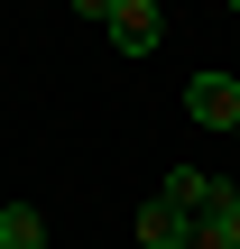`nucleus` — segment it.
Segmentation results:
<instances>
[{
  "mask_svg": "<svg viewBox=\"0 0 240 249\" xmlns=\"http://www.w3.org/2000/svg\"><path fill=\"white\" fill-rule=\"evenodd\" d=\"M185 120L194 129H240V74H194L185 83Z\"/></svg>",
  "mask_w": 240,
  "mask_h": 249,
  "instance_id": "1",
  "label": "nucleus"
},
{
  "mask_svg": "<svg viewBox=\"0 0 240 249\" xmlns=\"http://www.w3.org/2000/svg\"><path fill=\"white\" fill-rule=\"evenodd\" d=\"M111 46H120V55H157V46H166V9H157V0H120V9H111Z\"/></svg>",
  "mask_w": 240,
  "mask_h": 249,
  "instance_id": "2",
  "label": "nucleus"
},
{
  "mask_svg": "<svg viewBox=\"0 0 240 249\" xmlns=\"http://www.w3.org/2000/svg\"><path fill=\"white\" fill-rule=\"evenodd\" d=\"M157 194H166L176 213H194V222H203V213H222V194H231V185H222V176H203V166H166V176H157Z\"/></svg>",
  "mask_w": 240,
  "mask_h": 249,
  "instance_id": "3",
  "label": "nucleus"
},
{
  "mask_svg": "<svg viewBox=\"0 0 240 249\" xmlns=\"http://www.w3.org/2000/svg\"><path fill=\"white\" fill-rule=\"evenodd\" d=\"M185 231H194V213H176L166 194L139 203V249H185Z\"/></svg>",
  "mask_w": 240,
  "mask_h": 249,
  "instance_id": "4",
  "label": "nucleus"
},
{
  "mask_svg": "<svg viewBox=\"0 0 240 249\" xmlns=\"http://www.w3.org/2000/svg\"><path fill=\"white\" fill-rule=\"evenodd\" d=\"M0 249H46V222H37L28 203H9V213H0Z\"/></svg>",
  "mask_w": 240,
  "mask_h": 249,
  "instance_id": "5",
  "label": "nucleus"
},
{
  "mask_svg": "<svg viewBox=\"0 0 240 249\" xmlns=\"http://www.w3.org/2000/svg\"><path fill=\"white\" fill-rule=\"evenodd\" d=\"M203 222L222 231V249H240V185H231V194H222V213H203Z\"/></svg>",
  "mask_w": 240,
  "mask_h": 249,
  "instance_id": "6",
  "label": "nucleus"
},
{
  "mask_svg": "<svg viewBox=\"0 0 240 249\" xmlns=\"http://www.w3.org/2000/svg\"><path fill=\"white\" fill-rule=\"evenodd\" d=\"M65 9H74V18H92V28H111V9H120V0H65Z\"/></svg>",
  "mask_w": 240,
  "mask_h": 249,
  "instance_id": "7",
  "label": "nucleus"
},
{
  "mask_svg": "<svg viewBox=\"0 0 240 249\" xmlns=\"http://www.w3.org/2000/svg\"><path fill=\"white\" fill-rule=\"evenodd\" d=\"M185 249H222V231H213V222H194V231H185Z\"/></svg>",
  "mask_w": 240,
  "mask_h": 249,
  "instance_id": "8",
  "label": "nucleus"
},
{
  "mask_svg": "<svg viewBox=\"0 0 240 249\" xmlns=\"http://www.w3.org/2000/svg\"><path fill=\"white\" fill-rule=\"evenodd\" d=\"M231 9H240V0H231Z\"/></svg>",
  "mask_w": 240,
  "mask_h": 249,
  "instance_id": "9",
  "label": "nucleus"
}]
</instances>
